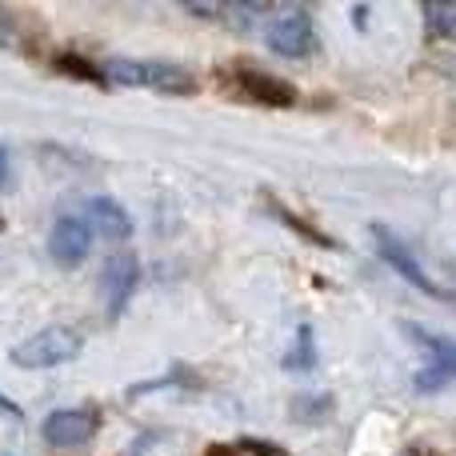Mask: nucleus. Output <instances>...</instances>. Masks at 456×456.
Wrapping results in <instances>:
<instances>
[{"instance_id": "423d86ee", "label": "nucleus", "mask_w": 456, "mask_h": 456, "mask_svg": "<svg viewBox=\"0 0 456 456\" xmlns=\"http://www.w3.org/2000/svg\"><path fill=\"white\" fill-rule=\"evenodd\" d=\"M136 281H141V265H136L133 252H112L101 268V297L109 316H120L128 305V297L136 292Z\"/></svg>"}, {"instance_id": "a211bd4d", "label": "nucleus", "mask_w": 456, "mask_h": 456, "mask_svg": "<svg viewBox=\"0 0 456 456\" xmlns=\"http://www.w3.org/2000/svg\"><path fill=\"white\" fill-rule=\"evenodd\" d=\"M0 456H8V452H0Z\"/></svg>"}, {"instance_id": "dca6fc26", "label": "nucleus", "mask_w": 456, "mask_h": 456, "mask_svg": "<svg viewBox=\"0 0 456 456\" xmlns=\"http://www.w3.org/2000/svg\"><path fill=\"white\" fill-rule=\"evenodd\" d=\"M8 40H12V20L0 12V45H8Z\"/></svg>"}, {"instance_id": "f03ea898", "label": "nucleus", "mask_w": 456, "mask_h": 456, "mask_svg": "<svg viewBox=\"0 0 456 456\" xmlns=\"http://www.w3.org/2000/svg\"><path fill=\"white\" fill-rule=\"evenodd\" d=\"M80 348H85V337L77 329H61L56 324V329H45L37 337L20 340L12 348V364H20V369H56V364L77 361Z\"/></svg>"}, {"instance_id": "9d476101", "label": "nucleus", "mask_w": 456, "mask_h": 456, "mask_svg": "<svg viewBox=\"0 0 456 456\" xmlns=\"http://www.w3.org/2000/svg\"><path fill=\"white\" fill-rule=\"evenodd\" d=\"M316 364V353H313V329H300V345H292V353L284 356V369H297V372H305V369H313Z\"/></svg>"}, {"instance_id": "9b49d317", "label": "nucleus", "mask_w": 456, "mask_h": 456, "mask_svg": "<svg viewBox=\"0 0 456 456\" xmlns=\"http://www.w3.org/2000/svg\"><path fill=\"white\" fill-rule=\"evenodd\" d=\"M268 8L260 4H221V20H228L232 28H252L256 20H265Z\"/></svg>"}, {"instance_id": "7ed1b4c3", "label": "nucleus", "mask_w": 456, "mask_h": 456, "mask_svg": "<svg viewBox=\"0 0 456 456\" xmlns=\"http://www.w3.org/2000/svg\"><path fill=\"white\" fill-rule=\"evenodd\" d=\"M265 40H268L273 53L297 61V56H308L316 48V24H313V16H308L305 8H284L281 16L268 20Z\"/></svg>"}, {"instance_id": "f257e3e1", "label": "nucleus", "mask_w": 456, "mask_h": 456, "mask_svg": "<svg viewBox=\"0 0 456 456\" xmlns=\"http://www.w3.org/2000/svg\"><path fill=\"white\" fill-rule=\"evenodd\" d=\"M104 80H117V85H133V88H152V93H168V96H181L192 93L197 77H192L184 64H168V61H117L101 64Z\"/></svg>"}, {"instance_id": "4468645a", "label": "nucleus", "mask_w": 456, "mask_h": 456, "mask_svg": "<svg viewBox=\"0 0 456 456\" xmlns=\"http://www.w3.org/2000/svg\"><path fill=\"white\" fill-rule=\"evenodd\" d=\"M8 181H12V157H8V149L0 144V192L8 189Z\"/></svg>"}, {"instance_id": "ddd939ff", "label": "nucleus", "mask_w": 456, "mask_h": 456, "mask_svg": "<svg viewBox=\"0 0 456 456\" xmlns=\"http://www.w3.org/2000/svg\"><path fill=\"white\" fill-rule=\"evenodd\" d=\"M61 72H72V77H80V80H104V72L101 69H93L88 61H80V56H61Z\"/></svg>"}, {"instance_id": "1a4fd4ad", "label": "nucleus", "mask_w": 456, "mask_h": 456, "mask_svg": "<svg viewBox=\"0 0 456 456\" xmlns=\"http://www.w3.org/2000/svg\"><path fill=\"white\" fill-rule=\"evenodd\" d=\"M85 224L88 232H101L104 240H125L128 232H133V216L125 213V208L117 205V200L109 197H93L85 205Z\"/></svg>"}, {"instance_id": "f8f14e48", "label": "nucleus", "mask_w": 456, "mask_h": 456, "mask_svg": "<svg viewBox=\"0 0 456 456\" xmlns=\"http://www.w3.org/2000/svg\"><path fill=\"white\" fill-rule=\"evenodd\" d=\"M425 24L436 37H452L456 32V8L452 4H425Z\"/></svg>"}, {"instance_id": "39448f33", "label": "nucleus", "mask_w": 456, "mask_h": 456, "mask_svg": "<svg viewBox=\"0 0 456 456\" xmlns=\"http://www.w3.org/2000/svg\"><path fill=\"white\" fill-rule=\"evenodd\" d=\"M372 240H377V248H380V256H385V265H393L409 284H417V289H420V292H428V297H441V300L449 297V292H444L441 284H436L433 276L425 273V265H420V260L409 252V244L396 240V236L388 232L385 224H372Z\"/></svg>"}, {"instance_id": "20e7f679", "label": "nucleus", "mask_w": 456, "mask_h": 456, "mask_svg": "<svg viewBox=\"0 0 456 456\" xmlns=\"http://www.w3.org/2000/svg\"><path fill=\"white\" fill-rule=\"evenodd\" d=\"M224 80L236 88L240 96H248V101H260V104H276V109H289L292 101H297V88L289 85V80L273 77V72H260L252 69V64H232V69H224Z\"/></svg>"}, {"instance_id": "f3484780", "label": "nucleus", "mask_w": 456, "mask_h": 456, "mask_svg": "<svg viewBox=\"0 0 456 456\" xmlns=\"http://www.w3.org/2000/svg\"><path fill=\"white\" fill-rule=\"evenodd\" d=\"M404 456H428V449H420V444H412V449L404 452Z\"/></svg>"}, {"instance_id": "2eb2a0df", "label": "nucleus", "mask_w": 456, "mask_h": 456, "mask_svg": "<svg viewBox=\"0 0 456 456\" xmlns=\"http://www.w3.org/2000/svg\"><path fill=\"white\" fill-rule=\"evenodd\" d=\"M0 412H4V417H12V420H20V404H12L8 396H0Z\"/></svg>"}, {"instance_id": "6e6552de", "label": "nucleus", "mask_w": 456, "mask_h": 456, "mask_svg": "<svg viewBox=\"0 0 456 456\" xmlns=\"http://www.w3.org/2000/svg\"><path fill=\"white\" fill-rule=\"evenodd\" d=\"M88 248H93V232H88V224L80 221V216H61V221L53 224V236H48V256H53L61 268L80 265V260L88 256Z\"/></svg>"}, {"instance_id": "0eeeda50", "label": "nucleus", "mask_w": 456, "mask_h": 456, "mask_svg": "<svg viewBox=\"0 0 456 456\" xmlns=\"http://www.w3.org/2000/svg\"><path fill=\"white\" fill-rule=\"evenodd\" d=\"M96 425L101 420L88 409H56L45 420V441L53 449H80V444H88L96 436Z\"/></svg>"}]
</instances>
